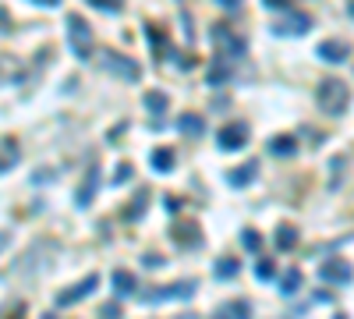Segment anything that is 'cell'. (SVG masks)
Here are the masks:
<instances>
[{
  "label": "cell",
  "mask_w": 354,
  "mask_h": 319,
  "mask_svg": "<svg viewBox=\"0 0 354 319\" xmlns=\"http://www.w3.org/2000/svg\"><path fill=\"white\" fill-rule=\"evenodd\" d=\"M347 103H351V89H347L344 82L329 78V82H323V85H319V106H323L326 114L340 117V114L347 110Z\"/></svg>",
  "instance_id": "obj_1"
},
{
  "label": "cell",
  "mask_w": 354,
  "mask_h": 319,
  "mask_svg": "<svg viewBox=\"0 0 354 319\" xmlns=\"http://www.w3.org/2000/svg\"><path fill=\"white\" fill-rule=\"evenodd\" d=\"M68 39H71V50L78 60H89L92 50H96V43H92V29H89V21L81 18V14H71L68 18Z\"/></svg>",
  "instance_id": "obj_2"
},
{
  "label": "cell",
  "mask_w": 354,
  "mask_h": 319,
  "mask_svg": "<svg viewBox=\"0 0 354 319\" xmlns=\"http://www.w3.org/2000/svg\"><path fill=\"white\" fill-rule=\"evenodd\" d=\"M213 43L220 47V57H231V60L241 57V54L248 50V43H244L241 36H234L227 25H216V29H213Z\"/></svg>",
  "instance_id": "obj_3"
},
{
  "label": "cell",
  "mask_w": 354,
  "mask_h": 319,
  "mask_svg": "<svg viewBox=\"0 0 354 319\" xmlns=\"http://www.w3.org/2000/svg\"><path fill=\"white\" fill-rule=\"evenodd\" d=\"M216 142H220L223 153H234V149H241V145L248 142V124H241V121L223 124V128H220V135H216Z\"/></svg>",
  "instance_id": "obj_4"
},
{
  "label": "cell",
  "mask_w": 354,
  "mask_h": 319,
  "mask_svg": "<svg viewBox=\"0 0 354 319\" xmlns=\"http://www.w3.org/2000/svg\"><path fill=\"white\" fill-rule=\"evenodd\" d=\"M103 68H110V71H117L121 78H128V82H138L142 78V68L131 60V57H121V54H103Z\"/></svg>",
  "instance_id": "obj_5"
},
{
  "label": "cell",
  "mask_w": 354,
  "mask_h": 319,
  "mask_svg": "<svg viewBox=\"0 0 354 319\" xmlns=\"http://www.w3.org/2000/svg\"><path fill=\"white\" fill-rule=\"evenodd\" d=\"M319 276H323L326 284H347L351 276H354V266L347 259H326L319 266Z\"/></svg>",
  "instance_id": "obj_6"
},
{
  "label": "cell",
  "mask_w": 354,
  "mask_h": 319,
  "mask_svg": "<svg viewBox=\"0 0 354 319\" xmlns=\"http://www.w3.org/2000/svg\"><path fill=\"white\" fill-rule=\"evenodd\" d=\"M96 284H99V273H89L81 284H75L71 291H60L57 294V305L64 309V305H75V302H81V298H89L92 291H96Z\"/></svg>",
  "instance_id": "obj_7"
},
{
  "label": "cell",
  "mask_w": 354,
  "mask_h": 319,
  "mask_svg": "<svg viewBox=\"0 0 354 319\" xmlns=\"http://www.w3.org/2000/svg\"><path fill=\"white\" fill-rule=\"evenodd\" d=\"M308 29H312V14H305V11H290L283 21L273 25V32H280V36H301Z\"/></svg>",
  "instance_id": "obj_8"
},
{
  "label": "cell",
  "mask_w": 354,
  "mask_h": 319,
  "mask_svg": "<svg viewBox=\"0 0 354 319\" xmlns=\"http://www.w3.org/2000/svg\"><path fill=\"white\" fill-rule=\"evenodd\" d=\"M174 241L181 245V248H199L202 245V234H199V224H177L174 231Z\"/></svg>",
  "instance_id": "obj_9"
},
{
  "label": "cell",
  "mask_w": 354,
  "mask_h": 319,
  "mask_svg": "<svg viewBox=\"0 0 354 319\" xmlns=\"http://www.w3.org/2000/svg\"><path fill=\"white\" fill-rule=\"evenodd\" d=\"M347 54H351V47L344 39H326L323 47H319V57L323 60H329V64H344L347 60Z\"/></svg>",
  "instance_id": "obj_10"
},
{
  "label": "cell",
  "mask_w": 354,
  "mask_h": 319,
  "mask_svg": "<svg viewBox=\"0 0 354 319\" xmlns=\"http://www.w3.org/2000/svg\"><path fill=\"white\" fill-rule=\"evenodd\" d=\"M255 170H259V163L234 167V170H227V181H231L234 188H244V185H252V181H255Z\"/></svg>",
  "instance_id": "obj_11"
},
{
  "label": "cell",
  "mask_w": 354,
  "mask_h": 319,
  "mask_svg": "<svg viewBox=\"0 0 354 319\" xmlns=\"http://www.w3.org/2000/svg\"><path fill=\"white\" fill-rule=\"evenodd\" d=\"M135 273H128V270H114V294L117 298H128V294H135Z\"/></svg>",
  "instance_id": "obj_12"
},
{
  "label": "cell",
  "mask_w": 354,
  "mask_h": 319,
  "mask_svg": "<svg viewBox=\"0 0 354 319\" xmlns=\"http://www.w3.org/2000/svg\"><path fill=\"white\" fill-rule=\"evenodd\" d=\"M269 153L273 156H294L298 153V139L294 135H277L273 142H269Z\"/></svg>",
  "instance_id": "obj_13"
},
{
  "label": "cell",
  "mask_w": 354,
  "mask_h": 319,
  "mask_svg": "<svg viewBox=\"0 0 354 319\" xmlns=\"http://www.w3.org/2000/svg\"><path fill=\"white\" fill-rule=\"evenodd\" d=\"M149 47H153V54H156V57H163V54H170V39H166V32H163V29L149 25Z\"/></svg>",
  "instance_id": "obj_14"
},
{
  "label": "cell",
  "mask_w": 354,
  "mask_h": 319,
  "mask_svg": "<svg viewBox=\"0 0 354 319\" xmlns=\"http://www.w3.org/2000/svg\"><path fill=\"white\" fill-rule=\"evenodd\" d=\"M96 181H99V170L92 167L89 174H86V185L78 188V206H89V202H92V191H96Z\"/></svg>",
  "instance_id": "obj_15"
},
{
  "label": "cell",
  "mask_w": 354,
  "mask_h": 319,
  "mask_svg": "<svg viewBox=\"0 0 354 319\" xmlns=\"http://www.w3.org/2000/svg\"><path fill=\"white\" fill-rule=\"evenodd\" d=\"M294 245H298V231L290 227V224H280V227H277V248L290 252V248H294Z\"/></svg>",
  "instance_id": "obj_16"
},
{
  "label": "cell",
  "mask_w": 354,
  "mask_h": 319,
  "mask_svg": "<svg viewBox=\"0 0 354 319\" xmlns=\"http://www.w3.org/2000/svg\"><path fill=\"white\" fill-rule=\"evenodd\" d=\"M301 284H305L301 270H287V273L280 276V291H283V294H294V291H301Z\"/></svg>",
  "instance_id": "obj_17"
},
{
  "label": "cell",
  "mask_w": 354,
  "mask_h": 319,
  "mask_svg": "<svg viewBox=\"0 0 354 319\" xmlns=\"http://www.w3.org/2000/svg\"><path fill=\"white\" fill-rule=\"evenodd\" d=\"M177 128H181V135H192V139H195V135H202V128H205V124H202V117H199V114H184V117L177 121Z\"/></svg>",
  "instance_id": "obj_18"
},
{
  "label": "cell",
  "mask_w": 354,
  "mask_h": 319,
  "mask_svg": "<svg viewBox=\"0 0 354 319\" xmlns=\"http://www.w3.org/2000/svg\"><path fill=\"white\" fill-rule=\"evenodd\" d=\"M149 163H153V167L160 170V174H166V170H170V167H174V153H170V149H163V145H160V149H156V153L149 156Z\"/></svg>",
  "instance_id": "obj_19"
},
{
  "label": "cell",
  "mask_w": 354,
  "mask_h": 319,
  "mask_svg": "<svg viewBox=\"0 0 354 319\" xmlns=\"http://www.w3.org/2000/svg\"><path fill=\"white\" fill-rule=\"evenodd\" d=\"M231 78V57H220L216 68H210V85H223Z\"/></svg>",
  "instance_id": "obj_20"
},
{
  "label": "cell",
  "mask_w": 354,
  "mask_h": 319,
  "mask_svg": "<svg viewBox=\"0 0 354 319\" xmlns=\"http://www.w3.org/2000/svg\"><path fill=\"white\" fill-rule=\"evenodd\" d=\"M248 312H252V305H248L244 298H234V302H227L220 309V316H248Z\"/></svg>",
  "instance_id": "obj_21"
},
{
  "label": "cell",
  "mask_w": 354,
  "mask_h": 319,
  "mask_svg": "<svg viewBox=\"0 0 354 319\" xmlns=\"http://www.w3.org/2000/svg\"><path fill=\"white\" fill-rule=\"evenodd\" d=\"M145 106H149L153 114H163L166 106H170V99H166V93H149L145 96Z\"/></svg>",
  "instance_id": "obj_22"
},
{
  "label": "cell",
  "mask_w": 354,
  "mask_h": 319,
  "mask_svg": "<svg viewBox=\"0 0 354 319\" xmlns=\"http://www.w3.org/2000/svg\"><path fill=\"white\" fill-rule=\"evenodd\" d=\"M255 276H259V281H273V276H277V266H273V259H259V266H255Z\"/></svg>",
  "instance_id": "obj_23"
},
{
  "label": "cell",
  "mask_w": 354,
  "mask_h": 319,
  "mask_svg": "<svg viewBox=\"0 0 354 319\" xmlns=\"http://www.w3.org/2000/svg\"><path fill=\"white\" fill-rule=\"evenodd\" d=\"M238 270H241L238 259H220V263H216V276H234Z\"/></svg>",
  "instance_id": "obj_24"
},
{
  "label": "cell",
  "mask_w": 354,
  "mask_h": 319,
  "mask_svg": "<svg viewBox=\"0 0 354 319\" xmlns=\"http://www.w3.org/2000/svg\"><path fill=\"white\" fill-rule=\"evenodd\" d=\"M145 202H149V191H138V199H135V206H131V213H128V220H138V217H142Z\"/></svg>",
  "instance_id": "obj_25"
},
{
  "label": "cell",
  "mask_w": 354,
  "mask_h": 319,
  "mask_svg": "<svg viewBox=\"0 0 354 319\" xmlns=\"http://www.w3.org/2000/svg\"><path fill=\"white\" fill-rule=\"evenodd\" d=\"M259 245H262V238H259V234H255V231H244V248H248V252H255Z\"/></svg>",
  "instance_id": "obj_26"
},
{
  "label": "cell",
  "mask_w": 354,
  "mask_h": 319,
  "mask_svg": "<svg viewBox=\"0 0 354 319\" xmlns=\"http://www.w3.org/2000/svg\"><path fill=\"white\" fill-rule=\"evenodd\" d=\"M131 174H135V170H131V163H121V167H117V174H114V181L121 185L124 178H131Z\"/></svg>",
  "instance_id": "obj_27"
},
{
  "label": "cell",
  "mask_w": 354,
  "mask_h": 319,
  "mask_svg": "<svg viewBox=\"0 0 354 319\" xmlns=\"http://www.w3.org/2000/svg\"><path fill=\"white\" fill-rule=\"evenodd\" d=\"M262 4H266L269 11H287V8H290V0H262Z\"/></svg>",
  "instance_id": "obj_28"
},
{
  "label": "cell",
  "mask_w": 354,
  "mask_h": 319,
  "mask_svg": "<svg viewBox=\"0 0 354 319\" xmlns=\"http://www.w3.org/2000/svg\"><path fill=\"white\" fill-rule=\"evenodd\" d=\"M96 8H103V11H117L121 8V0H92Z\"/></svg>",
  "instance_id": "obj_29"
},
{
  "label": "cell",
  "mask_w": 354,
  "mask_h": 319,
  "mask_svg": "<svg viewBox=\"0 0 354 319\" xmlns=\"http://www.w3.org/2000/svg\"><path fill=\"white\" fill-rule=\"evenodd\" d=\"M216 4H220V8H227V11H238V8H241V0H216Z\"/></svg>",
  "instance_id": "obj_30"
},
{
  "label": "cell",
  "mask_w": 354,
  "mask_h": 319,
  "mask_svg": "<svg viewBox=\"0 0 354 319\" xmlns=\"http://www.w3.org/2000/svg\"><path fill=\"white\" fill-rule=\"evenodd\" d=\"M166 209L177 213V209H181V199H177V196H166Z\"/></svg>",
  "instance_id": "obj_31"
},
{
  "label": "cell",
  "mask_w": 354,
  "mask_h": 319,
  "mask_svg": "<svg viewBox=\"0 0 354 319\" xmlns=\"http://www.w3.org/2000/svg\"><path fill=\"white\" fill-rule=\"evenodd\" d=\"M121 309H117V302H107V305H103V316H117Z\"/></svg>",
  "instance_id": "obj_32"
},
{
  "label": "cell",
  "mask_w": 354,
  "mask_h": 319,
  "mask_svg": "<svg viewBox=\"0 0 354 319\" xmlns=\"http://www.w3.org/2000/svg\"><path fill=\"white\" fill-rule=\"evenodd\" d=\"M43 4H47V8H53V4H60V0H43Z\"/></svg>",
  "instance_id": "obj_33"
},
{
  "label": "cell",
  "mask_w": 354,
  "mask_h": 319,
  "mask_svg": "<svg viewBox=\"0 0 354 319\" xmlns=\"http://www.w3.org/2000/svg\"><path fill=\"white\" fill-rule=\"evenodd\" d=\"M347 14H351V18H354V4H351V8H347Z\"/></svg>",
  "instance_id": "obj_34"
}]
</instances>
